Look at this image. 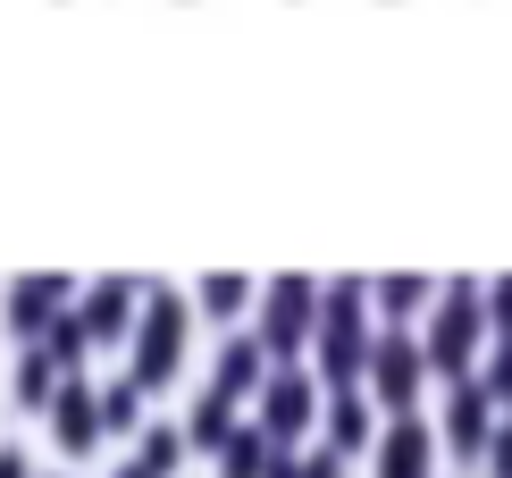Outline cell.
I'll return each mask as SVG.
<instances>
[{"label":"cell","mask_w":512,"mask_h":478,"mask_svg":"<svg viewBox=\"0 0 512 478\" xmlns=\"http://www.w3.org/2000/svg\"><path fill=\"white\" fill-rule=\"evenodd\" d=\"M185 328H194V311H185V294H152L143 302V328H135V378L143 386H160V378H177V361H185Z\"/></svg>","instance_id":"cell-1"},{"label":"cell","mask_w":512,"mask_h":478,"mask_svg":"<svg viewBox=\"0 0 512 478\" xmlns=\"http://www.w3.org/2000/svg\"><path fill=\"white\" fill-rule=\"evenodd\" d=\"M68 302H76L68 277H34V286H17V294H9V328H17V344H42V336H51V319L68 311Z\"/></svg>","instance_id":"cell-2"},{"label":"cell","mask_w":512,"mask_h":478,"mask_svg":"<svg viewBox=\"0 0 512 478\" xmlns=\"http://www.w3.org/2000/svg\"><path fill=\"white\" fill-rule=\"evenodd\" d=\"M303 336H311V286L277 277V286H269V302H261V344H269V353H294Z\"/></svg>","instance_id":"cell-3"},{"label":"cell","mask_w":512,"mask_h":478,"mask_svg":"<svg viewBox=\"0 0 512 478\" xmlns=\"http://www.w3.org/2000/svg\"><path fill=\"white\" fill-rule=\"evenodd\" d=\"M51 428H59V445H68V453H84V445L101 437V395L84 386V369H76V378L51 395Z\"/></svg>","instance_id":"cell-4"},{"label":"cell","mask_w":512,"mask_h":478,"mask_svg":"<svg viewBox=\"0 0 512 478\" xmlns=\"http://www.w3.org/2000/svg\"><path fill=\"white\" fill-rule=\"evenodd\" d=\"M261 361H269V344L261 336H227L219 344V361H210V395H252V378H261Z\"/></svg>","instance_id":"cell-5"},{"label":"cell","mask_w":512,"mask_h":478,"mask_svg":"<svg viewBox=\"0 0 512 478\" xmlns=\"http://www.w3.org/2000/svg\"><path fill=\"white\" fill-rule=\"evenodd\" d=\"M185 453H194V445H185L177 420H143V437H135V470H143V478H177Z\"/></svg>","instance_id":"cell-6"},{"label":"cell","mask_w":512,"mask_h":478,"mask_svg":"<svg viewBox=\"0 0 512 478\" xmlns=\"http://www.w3.org/2000/svg\"><path fill=\"white\" fill-rule=\"evenodd\" d=\"M303 420H311V378L303 369H277L269 378V437H294Z\"/></svg>","instance_id":"cell-7"},{"label":"cell","mask_w":512,"mask_h":478,"mask_svg":"<svg viewBox=\"0 0 512 478\" xmlns=\"http://www.w3.org/2000/svg\"><path fill=\"white\" fill-rule=\"evenodd\" d=\"M126 302H135V286H126V277H110V286H93V294L76 302V319H84L93 336H118V328H126Z\"/></svg>","instance_id":"cell-8"},{"label":"cell","mask_w":512,"mask_h":478,"mask_svg":"<svg viewBox=\"0 0 512 478\" xmlns=\"http://www.w3.org/2000/svg\"><path fill=\"white\" fill-rule=\"evenodd\" d=\"M143 395H152V386H143L135 369L110 378V386H101V428H135V437H143Z\"/></svg>","instance_id":"cell-9"},{"label":"cell","mask_w":512,"mask_h":478,"mask_svg":"<svg viewBox=\"0 0 512 478\" xmlns=\"http://www.w3.org/2000/svg\"><path fill=\"white\" fill-rule=\"evenodd\" d=\"M227 428H236V403H227V395H202L194 420H185V445H194V453H219Z\"/></svg>","instance_id":"cell-10"},{"label":"cell","mask_w":512,"mask_h":478,"mask_svg":"<svg viewBox=\"0 0 512 478\" xmlns=\"http://www.w3.org/2000/svg\"><path fill=\"white\" fill-rule=\"evenodd\" d=\"M59 386H68V369L42 353V344H26V361H17V403H51Z\"/></svg>","instance_id":"cell-11"},{"label":"cell","mask_w":512,"mask_h":478,"mask_svg":"<svg viewBox=\"0 0 512 478\" xmlns=\"http://www.w3.org/2000/svg\"><path fill=\"white\" fill-rule=\"evenodd\" d=\"M420 453H429V437L420 428H395L387 437V478H420Z\"/></svg>","instance_id":"cell-12"},{"label":"cell","mask_w":512,"mask_h":478,"mask_svg":"<svg viewBox=\"0 0 512 478\" xmlns=\"http://www.w3.org/2000/svg\"><path fill=\"white\" fill-rule=\"evenodd\" d=\"M244 294H252L244 277H202V311H210V319H227V311H244Z\"/></svg>","instance_id":"cell-13"},{"label":"cell","mask_w":512,"mask_h":478,"mask_svg":"<svg viewBox=\"0 0 512 478\" xmlns=\"http://www.w3.org/2000/svg\"><path fill=\"white\" fill-rule=\"evenodd\" d=\"M118 478H143V470H135V462H126V470H118Z\"/></svg>","instance_id":"cell-14"}]
</instances>
